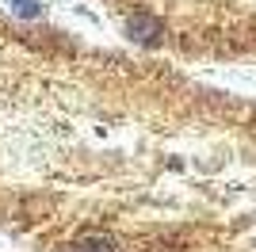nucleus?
Returning a JSON list of instances; mask_svg holds the SVG:
<instances>
[{
	"label": "nucleus",
	"mask_w": 256,
	"mask_h": 252,
	"mask_svg": "<svg viewBox=\"0 0 256 252\" xmlns=\"http://www.w3.org/2000/svg\"><path fill=\"white\" fill-rule=\"evenodd\" d=\"M12 8L20 12V16H27V20H34V16H38V8H34V0H8Z\"/></svg>",
	"instance_id": "nucleus-3"
},
{
	"label": "nucleus",
	"mask_w": 256,
	"mask_h": 252,
	"mask_svg": "<svg viewBox=\"0 0 256 252\" xmlns=\"http://www.w3.org/2000/svg\"><path fill=\"white\" fill-rule=\"evenodd\" d=\"M160 31H164V27H160V20H153V16H138V20H130V38L142 42V46H153Z\"/></svg>",
	"instance_id": "nucleus-1"
},
{
	"label": "nucleus",
	"mask_w": 256,
	"mask_h": 252,
	"mask_svg": "<svg viewBox=\"0 0 256 252\" xmlns=\"http://www.w3.org/2000/svg\"><path fill=\"white\" fill-rule=\"evenodd\" d=\"M73 252H115V244H111V237H80V241L73 244Z\"/></svg>",
	"instance_id": "nucleus-2"
}]
</instances>
